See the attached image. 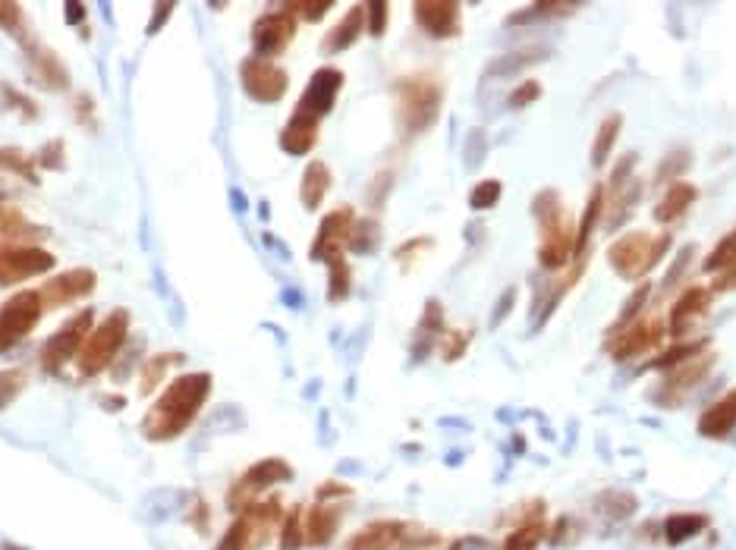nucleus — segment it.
Wrapping results in <instances>:
<instances>
[{"instance_id":"9b49d317","label":"nucleus","mask_w":736,"mask_h":550,"mask_svg":"<svg viewBox=\"0 0 736 550\" xmlns=\"http://www.w3.org/2000/svg\"><path fill=\"white\" fill-rule=\"evenodd\" d=\"M240 82H243V92L258 104H277L290 88L287 70H280L274 60H265V57H246L240 63Z\"/></svg>"},{"instance_id":"2f4dec72","label":"nucleus","mask_w":736,"mask_h":550,"mask_svg":"<svg viewBox=\"0 0 736 550\" xmlns=\"http://www.w3.org/2000/svg\"><path fill=\"white\" fill-rule=\"evenodd\" d=\"M548 538V525L535 519V522H523L516 525L513 532L507 535V541L501 544V550H538V544Z\"/></svg>"},{"instance_id":"6e6d98bb","label":"nucleus","mask_w":736,"mask_h":550,"mask_svg":"<svg viewBox=\"0 0 736 550\" xmlns=\"http://www.w3.org/2000/svg\"><path fill=\"white\" fill-rule=\"evenodd\" d=\"M513 299H516V290H507V293L501 296V302H497V312L491 315V324H494V327L501 324V321H504V315H507L510 308H513Z\"/></svg>"},{"instance_id":"a211bd4d","label":"nucleus","mask_w":736,"mask_h":550,"mask_svg":"<svg viewBox=\"0 0 736 550\" xmlns=\"http://www.w3.org/2000/svg\"><path fill=\"white\" fill-rule=\"evenodd\" d=\"M711 365H714V356H708V352H699L696 359H689V362H683V365H677L674 371H667L664 374V384H661V390H658V396H664V406H674L680 396H686L692 387H696L705 374L711 371Z\"/></svg>"},{"instance_id":"a18cd8bd","label":"nucleus","mask_w":736,"mask_h":550,"mask_svg":"<svg viewBox=\"0 0 736 550\" xmlns=\"http://www.w3.org/2000/svg\"><path fill=\"white\" fill-rule=\"evenodd\" d=\"M538 95H541V82H538V79H526L523 85H516V88H513V95H510V110H523V107H529L532 101H538Z\"/></svg>"},{"instance_id":"58836bf2","label":"nucleus","mask_w":736,"mask_h":550,"mask_svg":"<svg viewBox=\"0 0 736 550\" xmlns=\"http://www.w3.org/2000/svg\"><path fill=\"white\" fill-rule=\"evenodd\" d=\"M705 346H708L705 340H699V343H686V346L680 343V346H674V349L661 352V356H658L652 365H655V368H661V371L667 374V371H674L677 365H683V362H689V359H696L699 352H705Z\"/></svg>"},{"instance_id":"c85d7f7f","label":"nucleus","mask_w":736,"mask_h":550,"mask_svg":"<svg viewBox=\"0 0 736 550\" xmlns=\"http://www.w3.org/2000/svg\"><path fill=\"white\" fill-rule=\"evenodd\" d=\"M548 48H519V51H510V54H501L491 66H488V76H510V73H519V70H529V66L548 60Z\"/></svg>"},{"instance_id":"9d476101","label":"nucleus","mask_w":736,"mask_h":550,"mask_svg":"<svg viewBox=\"0 0 736 550\" xmlns=\"http://www.w3.org/2000/svg\"><path fill=\"white\" fill-rule=\"evenodd\" d=\"M92 321H95L92 308H82L76 318H70L57 330V334H51L45 340V346H41V368H45L48 374H57L73 356H79L85 337L92 334Z\"/></svg>"},{"instance_id":"72a5a7b5","label":"nucleus","mask_w":736,"mask_h":550,"mask_svg":"<svg viewBox=\"0 0 736 550\" xmlns=\"http://www.w3.org/2000/svg\"><path fill=\"white\" fill-rule=\"evenodd\" d=\"M302 544H306V510L293 506L280 522V550H299Z\"/></svg>"},{"instance_id":"c03bdc74","label":"nucleus","mask_w":736,"mask_h":550,"mask_svg":"<svg viewBox=\"0 0 736 550\" xmlns=\"http://www.w3.org/2000/svg\"><path fill=\"white\" fill-rule=\"evenodd\" d=\"M387 16H391V7L387 4H365V29L375 38H381L387 32Z\"/></svg>"},{"instance_id":"4c0bfd02","label":"nucleus","mask_w":736,"mask_h":550,"mask_svg":"<svg viewBox=\"0 0 736 550\" xmlns=\"http://www.w3.org/2000/svg\"><path fill=\"white\" fill-rule=\"evenodd\" d=\"M576 10H579L576 4H532V7H523L519 13L507 16V26H526V22L541 19V16H567Z\"/></svg>"},{"instance_id":"49530a36","label":"nucleus","mask_w":736,"mask_h":550,"mask_svg":"<svg viewBox=\"0 0 736 550\" xmlns=\"http://www.w3.org/2000/svg\"><path fill=\"white\" fill-rule=\"evenodd\" d=\"M579 532L582 528L576 525V519H570V516H564L557 525H554V532L548 535V541L554 544V547H570L576 538H579Z\"/></svg>"},{"instance_id":"6e6552de","label":"nucleus","mask_w":736,"mask_h":550,"mask_svg":"<svg viewBox=\"0 0 736 550\" xmlns=\"http://www.w3.org/2000/svg\"><path fill=\"white\" fill-rule=\"evenodd\" d=\"M290 478H293V466H290V462H284V459L271 456V459L255 462V466H249L240 475V481H236L233 488H230L227 506H230L233 513H243L246 506L258 503V497H262L268 488H274V484H284Z\"/></svg>"},{"instance_id":"39448f33","label":"nucleus","mask_w":736,"mask_h":550,"mask_svg":"<svg viewBox=\"0 0 736 550\" xmlns=\"http://www.w3.org/2000/svg\"><path fill=\"white\" fill-rule=\"evenodd\" d=\"M670 236H652L645 230H633L620 236L608 249V264L623 280H645L648 271L658 268V261L667 255Z\"/></svg>"},{"instance_id":"3c124183","label":"nucleus","mask_w":736,"mask_h":550,"mask_svg":"<svg viewBox=\"0 0 736 550\" xmlns=\"http://www.w3.org/2000/svg\"><path fill=\"white\" fill-rule=\"evenodd\" d=\"M290 7H293L296 16H306L309 22H315V19H321L324 13H328L334 4H331V0H321V4H290Z\"/></svg>"},{"instance_id":"473e14b6","label":"nucleus","mask_w":736,"mask_h":550,"mask_svg":"<svg viewBox=\"0 0 736 550\" xmlns=\"http://www.w3.org/2000/svg\"><path fill=\"white\" fill-rule=\"evenodd\" d=\"M328 299L331 302H343L346 296H350L353 290V271H350V261H346L343 255H334L328 261Z\"/></svg>"},{"instance_id":"f704fd0d","label":"nucleus","mask_w":736,"mask_h":550,"mask_svg":"<svg viewBox=\"0 0 736 550\" xmlns=\"http://www.w3.org/2000/svg\"><path fill=\"white\" fill-rule=\"evenodd\" d=\"M0 173H16V176H23V180H29V183H38L35 161L29 158V154H23L19 148H10V145L0 148Z\"/></svg>"},{"instance_id":"dca6fc26","label":"nucleus","mask_w":736,"mask_h":550,"mask_svg":"<svg viewBox=\"0 0 736 550\" xmlns=\"http://www.w3.org/2000/svg\"><path fill=\"white\" fill-rule=\"evenodd\" d=\"M356 227V214L353 208H334L331 214H324L321 227H318V236L312 242V261H324L328 264L334 255H343V246L350 242V233Z\"/></svg>"},{"instance_id":"6ab92c4d","label":"nucleus","mask_w":736,"mask_h":550,"mask_svg":"<svg viewBox=\"0 0 736 550\" xmlns=\"http://www.w3.org/2000/svg\"><path fill=\"white\" fill-rule=\"evenodd\" d=\"M413 16L419 22V29L428 32L431 38H453L460 35V4H450V0H428V4H416Z\"/></svg>"},{"instance_id":"f257e3e1","label":"nucleus","mask_w":736,"mask_h":550,"mask_svg":"<svg viewBox=\"0 0 736 550\" xmlns=\"http://www.w3.org/2000/svg\"><path fill=\"white\" fill-rule=\"evenodd\" d=\"M211 396V374L208 371H199V374H180V378H173L164 393L155 400L142 418V434L148 440H173L180 437L189 425L192 418H196L205 406V400Z\"/></svg>"},{"instance_id":"bb28decb","label":"nucleus","mask_w":736,"mask_h":550,"mask_svg":"<svg viewBox=\"0 0 736 550\" xmlns=\"http://www.w3.org/2000/svg\"><path fill=\"white\" fill-rule=\"evenodd\" d=\"M696 195H699V189L692 183H674L664 192L661 202L655 205V220L658 224H674V220L683 217L689 211V205L696 202Z\"/></svg>"},{"instance_id":"13d9d810","label":"nucleus","mask_w":736,"mask_h":550,"mask_svg":"<svg viewBox=\"0 0 736 550\" xmlns=\"http://www.w3.org/2000/svg\"><path fill=\"white\" fill-rule=\"evenodd\" d=\"M450 550H488V541H482V538L469 535V538H460V541L453 544Z\"/></svg>"},{"instance_id":"1a4fd4ad","label":"nucleus","mask_w":736,"mask_h":550,"mask_svg":"<svg viewBox=\"0 0 736 550\" xmlns=\"http://www.w3.org/2000/svg\"><path fill=\"white\" fill-rule=\"evenodd\" d=\"M41 315H45V305H41L38 290H23L0 305V352H10L19 340H26Z\"/></svg>"},{"instance_id":"5fc2aeb1","label":"nucleus","mask_w":736,"mask_h":550,"mask_svg":"<svg viewBox=\"0 0 736 550\" xmlns=\"http://www.w3.org/2000/svg\"><path fill=\"white\" fill-rule=\"evenodd\" d=\"M730 290H736V264H733V268H727V271H721L711 283V293H730Z\"/></svg>"},{"instance_id":"8fccbe9b","label":"nucleus","mask_w":736,"mask_h":550,"mask_svg":"<svg viewBox=\"0 0 736 550\" xmlns=\"http://www.w3.org/2000/svg\"><path fill=\"white\" fill-rule=\"evenodd\" d=\"M0 29H7V32L23 29V10L16 4H7V0H0Z\"/></svg>"},{"instance_id":"79ce46f5","label":"nucleus","mask_w":736,"mask_h":550,"mask_svg":"<svg viewBox=\"0 0 736 550\" xmlns=\"http://www.w3.org/2000/svg\"><path fill=\"white\" fill-rule=\"evenodd\" d=\"M504 195V186L497 183V180H485V183H479L472 192H469V208L472 211H488V208H494L497 205V198Z\"/></svg>"},{"instance_id":"37998d69","label":"nucleus","mask_w":736,"mask_h":550,"mask_svg":"<svg viewBox=\"0 0 736 550\" xmlns=\"http://www.w3.org/2000/svg\"><path fill=\"white\" fill-rule=\"evenodd\" d=\"M353 252H372L378 246V224L375 220H356V227L350 233V242H346Z\"/></svg>"},{"instance_id":"f03ea898","label":"nucleus","mask_w":736,"mask_h":550,"mask_svg":"<svg viewBox=\"0 0 736 550\" xmlns=\"http://www.w3.org/2000/svg\"><path fill=\"white\" fill-rule=\"evenodd\" d=\"M532 214L541 233L538 242V264L545 271H560L573 261V246H576V227L560 205V195L554 189H545L532 198Z\"/></svg>"},{"instance_id":"7ed1b4c3","label":"nucleus","mask_w":736,"mask_h":550,"mask_svg":"<svg viewBox=\"0 0 736 550\" xmlns=\"http://www.w3.org/2000/svg\"><path fill=\"white\" fill-rule=\"evenodd\" d=\"M394 101H397V123L403 136H422L425 129L435 126L441 104H444V85L441 79L428 73H409L397 79L394 85Z\"/></svg>"},{"instance_id":"864d4df0","label":"nucleus","mask_w":736,"mask_h":550,"mask_svg":"<svg viewBox=\"0 0 736 550\" xmlns=\"http://www.w3.org/2000/svg\"><path fill=\"white\" fill-rule=\"evenodd\" d=\"M350 494H353V488H346V484H340V481H328V484H321V488H318V500H334V497L346 500Z\"/></svg>"},{"instance_id":"0eeeda50","label":"nucleus","mask_w":736,"mask_h":550,"mask_svg":"<svg viewBox=\"0 0 736 550\" xmlns=\"http://www.w3.org/2000/svg\"><path fill=\"white\" fill-rule=\"evenodd\" d=\"M435 541L438 535L425 532L419 525L384 519V522H368L365 528H359V532L350 535V541L343 544V550H425Z\"/></svg>"},{"instance_id":"e433bc0d","label":"nucleus","mask_w":736,"mask_h":550,"mask_svg":"<svg viewBox=\"0 0 736 550\" xmlns=\"http://www.w3.org/2000/svg\"><path fill=\"white\" fill-rule=\"evenodd\" d=\"M595 506H598V513L608 519H626L636 513V497L626 491H611V494H601Z\"/></svg>"},{"instance_id":"c9c22d12","label":"nucleus","mask_w":736,"mask_h":550,"mask_svg":"<svg viewBox=\"0 0 736 550\" xmlns=\"http://www.w3.org/2000/svg\"><path fill=\"white\" fill-rule=\"evenodd\" d=\"M733 264H736V227L718 242V246L711 249V255L705 258L702 268H705L708 274H721V271L733 268Z\"/></svg>"},{"instance_id":"20e7f679","label":"nucleus","mask_w":736,"mask_h":550,"mask_svg":"<svg viewBox=\"0 0 736 550\" xmlns=\"http://www.w3.org/2000/svg\"><path fill=\"white\" fill-rule=\"evenodd\" d=\"M280 522H284V506L277 497H265L246 506L243 513H236L233 525L214 550H262L274 538V528Z\"/></svg>"},{"instance_id":"f8f14e48","label":"nucleus","mask_w":736,"mask_h":550,"mask_svg":"<svg viewBox=\"0 0 736 550\" xmlns=\"http://www.w3.org/2000/svg\"><path fill=\"white\" fill-rule=\"evenodd\" d=\"M54 261L57 258L48 249H41L38 242H7V246H0V286L48 274Z\"/></svg>"},{"instance_id":"f3484780","label":"nucleus","mask_w":736,"mask_h":550,"mask_svg":"<svg viewBox=\"0 0 736 550\" xmlns=\"http://www.w3.org/2000/svg\"><path fill=\"white\" fill-rule=\"evenodd\" d=\"M661 340H664V321L648 318V321H636V324L620 327V334L614 337L608 352H611V359L626 362V359L639 356V352H648V349L661 346Z\"/></svg>"},{"instance_id":"4d7b16f0","label":"nucleus","mask_w":736,"mask_h":550,"mask_svg":"<svg viewBox=\"0 0 736 550\" xmlns=\"http://www.w3.org/2000/svg\"><path fill=\"white\" fill-rule=\"evenodd\" d=\"M692 261V249H686V252H680V258L674 261V268H670V274H667V280H664V286H670V283H677L680 280V274H683V268Z\"/></svg>"},{"instance_id":"a878e982","label":"nucleus","mask_w":736,"mask_h":550,"mask_svg":"<svg viewBox=\"0 0 736 550\" xmlns=\"http://www.w3.org/2000/svg\"><path fill=\"white\" fill-rule=\"evenodd\" d=\"M362 29H365V7H350V13H346L337 22V26L331 29V35L324 38V44H321L324 54H340V51H346L350 44L359 41Z\"/></svg>"},{"instance_id":"4468645a","label":"nucleus","mask_w":736,"mask_h":550,"mask_svg":"<svg viewBox=\"0 0 736 550\" xmlns=\"http://www.w3.org/2000/svg\"><path fill=\"white\" fill-rule=\"evenodd\" d=\"M340 88H343V73L334 70V66H321V70L309 79L306 92H302V98L296 104V114L321 123V117H328L334 110Z\"/></svg>"},{"instance_id":"2eb2a0df","label":"nucleus","mask_w":736,"mask_h":550,"mask_svg":"<svg viewBox=\"0 0 736 550\" xmlns=\"http://www.w3.org/2000/svg\"><path fill=\"white\" fill-rule=\"evenodd\" d=\"M95 274L89 268H73V271H63V274H54L45 286L38 290L41 296V305H45V312H57V308L70 305L76 299H85L92 290H95Z\"/></svg>"},{"instance_id":"b1692460","label":"nucleus","mask_w":736,"mask_h":550,"mask_svg":"<svg viewBox=\"0 0 736 550\" xmlns=\"http://www.w3.org/2000/svg\"><path fill=\"white\" fill-rule=\"evenodd\" d=\"M331 192V167L324 161H312L302 173V183H299V198H302V208L306 211H318L324 195Z\"/></svg>"},{"instance_id":"cd10ccee","label":"nucleus","mask_w":736,"mask_h":550,"mask_svg":"<svg viewBox=\"0 0 736 550\" xmlns=\"http://www.w3.org/2000/svg\"><path fill=\"white\" fill-rule=\"evenodd\" d=\"M705 525H708V516H702V513H674V516L664 519L661 532H664L667 544L677 547L689 538H696L699 532H705Z\"/></svg>"},{"instance_id":"423d86ee","label":"nucleus","mask_w":736,"mask_h":550,"mask_svg":"<svg viewBox=\"0 0 736 550\" xmlns=\"http://www.w3.org/2000/svg\"><path fill=\"white\" fill-rule=\"evenodd\" d=\"M126 334H129V312L126 308H114V312L107 315L98 327H92V334L85 337L79 356H76L82 378H95V374H101L107 365H111L126 343Z\"/></svg>"},{"instance_id":"bf43d9fd","label":"nucleus","mask_w":736,"mask_h":550,"mask_svg":"<svg viewBox=\"0 0 736 550\" xmlns=\"http://www.w3.org/2000/svg\"><path fill=\"white\" fill-rule=\"evenodd\" d=\"M173 13V4H158L155 7V19H151V26H148V32H158L161 26H164V19Z\"/></svg>"},{"instance_id":"4be33fe9","label":"nucleus","mask_w":736,"mask_h":550,"mask_svg":"<svg viewBox=\"0 0 736 550\" xmlns=\"http://www.w3.org/2000/svg\"><path fill=\"white\" fill-rule=\"evenodd\" d=\"M736 428V390L724 393L718 403H711L699 418V434L711 440H724Z\"/></svg>"},{"instance_id":"a19ab883","label":"nucleus","mask_w":736,"mask_h":550,"mask_svg":"<svg viewBox=\"0 0 736 550\" xmlns=\"http://www.w3.org/2000/svg\"><path fill=\"white\" fill-rule=\"evenodd\" d=\"M692 164V154L686 151V148H677V151H670L667 158L658 164V176L655 180L658 183H670V180H677L680 173H686V167Z\"/></svg>"},{"instance_id":"5701e85b","label":"nucleus","mask_w":736,"mask_h":550,"mask_svg":"<svg viewBox=\"0 0 736 550\" xmlns=\"http://www.w3.org/2000/svg\"><path fill=\"white\" fill-rule=\"evenodd\" d=\"M315 142H318V123L293 110L284 132H280V148L293 154V158H299V154H309L315 148Z\"/></svg>"},{"instance_id":"ddd939ff","label":"nucleus","mask_w":736,"mask_h":550,"mask_svg":"<svg viewBox=\"0 0 736 550\" xmlns=\"http://www.w3.org/2000/svg\"><path fill=\"white\" fill-rule=\"evenodd\" d=\"M296 26H299V19H296V13H293L290 4L277 7V10H271V13H265V16H258V19H255V26H252L255 57L271 60V57H277V54H284V51H287V44H290L293 35H296Z\"/></svg>"},{"instance_id":"7c9ffc66","label":"nucleus","mask_w":736,"mask_h":550,"mask_svg":"<svg viewBox=\"0 0 736 550\" xmlns=\"http://www.w3.org/2000/svg\"><path fill=\"white\" fill-rule=\"evenodd\" d=\"M620 129H623V117H620V114H611L608 120H604V123L598 126V136H595V142H592V167H595V170H601L604 164L611 161V151H614V145H617Z\"/></svg>"},{"instance_id":"393cba45","label":"nucleus","mask_w":736,"mask_h":550,"mask_svg":"<svg viewBox=\"0 0 736 550\" xmlns=\"http://www.w3.org/2000/svg\"><path fill=\"white\" fill-rule=\"evenodd\" d=\"M29 60H32V73L35 79L45 88H67L70 76L67 66L60 63V57L48 48H38V44H29Z\"/></svg>"},{"instance_id":"de8ad7c7","label":"nucleus","mask_w":736,"mask_h":550,"mask_svg":"<svg viewBox=\"0 0 736 550\" xmlns=\"http://www.w3.org/2000/svg\"><path fill=\"white\" fill-rule=\"evenodd\" d=\"M652 296V283H639V290L630 296V302H626V308L620 312V321H617V327H626V324H633V315H639V308L645 305V299Z\"/></svg>"},{"instance_id":"aec40b11","label":"nucleus","mask_w":736,"mask_h":550,"mask_svg":"<svg viewBox=\"0 0 736 550\" xmlns=\"http://www.w3.org/2000/svg\"><path fill=\"white\" fill-rule=\"evenodd\" d=\"M343 510H346V500H340L337 506L334 500H318L306 513V544L309 547L331 544V538L337 535V525L343 519Z\"/></svg>"},{"instance_id":"412c9836","label":"nucleus","mask_w":736,"mask_h":550,"mask_svg":"<svg viewBox=\"0 0 736 550\" xmlns=\"http://www.w3.org/2000/svg\"><path fill=\"white\" fill-rule=\"evenodd\" d=\"M711 305V290H705V286H689V290L674 302V308H670V334L674 337H683L686 330L696 324Z\"/></svg>"},{"instance_id":"09e8293b","label":"nucleus","mask_w":736,"mask_h":550,"mask_svg":"<svg viewBox=\"0 0 736 550\" xmlns=\"http://www.w3.org/2000/svg\"><path fill=\"white\" fill-rule=\"evenodd\" d=\"M38 161H41V167H48V170H63V164H67V148H63L60 139H54V142H48L45 148H41Z\"/></svg>"},{"instance_id":"ea45409f","label":"nucleus","mask_w":736,"mask_h":550,"mask_svg":"<svg viewBox=\"0 0 736 550\" xmlns=\"http://www.w3.org/2000/svg\"><path fill=\"white\" fill-rule=\"evenodd\" d=\"M29 378L23 368H4L0 371V409H7L19 393L26 390Z\"/></svg>"},{"instance_id":"603ef678","label":"nucleus","mask_w":736,"mask_h":550,"mask_svg":"<svg viewBox=\"0 0 736 550\" xmlns=\"http://www.w3.org/2000/svg\"><path fill=\"white\" fill-rule=\"evenodd\" d=\"M466 343H469V334H450V340L444 343V359H447V362L460 359V356H463V349H466Z\"/></svg>"},{"instance_id":"c756f323","label":"nucleus","mask_w":736,"mask_h":550,"mask_svg":"<svg viewBox=\"0 0 736 550\" xmlns=\"http://www.w3.org/2000/svg\"><path fill=\"white\" fill-rule=\"evenodd\" d=\"M186 362V356L183 352H158V356H151L148 362H145V368H142V381H139V390L142 393H151V390H158V384L167 378V374L177 368V365H183Z\"/></svg>"}]
</instances>
